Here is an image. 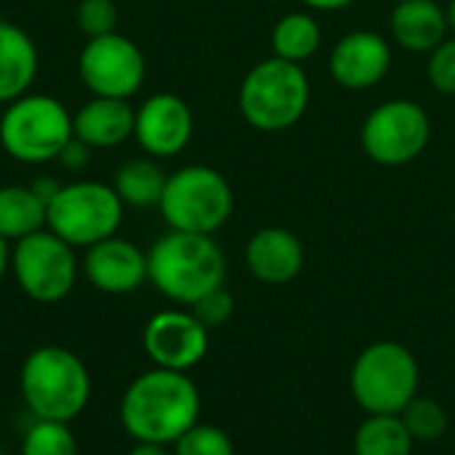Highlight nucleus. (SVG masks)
<instances>
[{
    "label": "nucleus",
    "instance_id": "nucleus-1",
    "mask_svg": "<svg viewBox=\"0 0 455 455\" xmlns=\"http://www.w3.org/2000/svg\"><path fill=\"white\" fill-rule=\"evenodd\" d=\"M200 419V392L187 373L152 368L131 381L120 421L133 443L173 445Z\"/></svg>",
    "mask_w": 455,
    "mask_h": 455
},
{
    "label": "nucleus",
    "instance_id": "nucleus-2",
    "mask_svg": "<svg viewBox=\"0 0 455 455\" xmlns=\"http://www.w3.org/2000/svg\"><path fill=\"white\" fill-rule=\"evenodd\" d=\"M147 277L173 304L192 307L224 285L227 259L213 235L171 229L149 248Z\"/></svg>",
    "mask_w": 455,
    "mask_h": 455
},
{
    "label": "nucleus",
    "instance_id": "nucleus-3",
    "mask_svg": "<svg viewBox=\"0 0 455 455\" xmlns=\"http://www.w3.org/2000/svg\"><path fill=\"white\" fill-rule=\"evenodd\" d=\"M19 387L32 419L75 421L91 400V373L85 363L64 347H37L27 355Z\"/></svg>",
    "mask_w": 455,
    "mask_h": 455
},
{
    "label": "nucleus",
    "instance_id": "nucleus-4",
    "mask_svg": "<svg viewBox=\"0 0 455 455\" xmlns=\"http://www.w3.org/2000/svg\"><path fill=\"white\" fill-rule=\"evenodd\" d=\"M312 83L304 64L269 56L253 64L237 91L243 120L261 133H283L293 128L309 109Z\"/></svg>",
    "mask_w": 455,
    "mask_h": 455
},
{
    "label": "nucleus",
    "instance_id": "nucleus-5",
    "mask_svg": "<svg viewBox=\"0 0 455 455\" xmlns=\"http://www.w3.org/2000/svg\"><path fill=\"white\" fill-rule=\"evenodd\" d=\"M75 139L72 112L48 93H24L3 107L0 149L24 165L56 163L61 149Z\"/></svg>",
    "mask_w": 455,
    "mask_h": 455
},
{
    "label": "nucleus",
    "instance_id": "nucleus-6",
    "mask_svg": "<svg viewBox=\"0 0 455 455\" xmlns=\"http://www.w3.org/2000/svg\"><path fill=\"white\" fill-rule=\"evenodd\" d=\"M419 363L408 347L376 341L357 355L349 387L368 416H400L419 397Z\"/></svg>",
    "mask_w": 455,
    "mask_h": 455
},
{
    "label": "nucleus",
    "instance_id": "nucleus-7",
    "mask_svg": "<svg viewBox=\"0 0 455 455\" xmlns=\"http://www.w3.org/2000/svg\"><path fill=\"white\" fill-rule=\"evenodd\" d=\"M157 211L176 232L216 235L235 211V195L221 171L184 165L168 176Z\"/></svg>",
    "mask_w": 455,
    "mask_h": 455
},
{
    "label": "nucleus",
    "instance_id": "nucleus-8",
    "mask_svg": "<svg viewBox=\"0 0 455 455\" xmlns=\"http://www.w3.org/2000/svg\"><path fill=\"white\" fill-rule=\"evenodd\" d=\"M123 200L112 184L83 179L61 184V189L45 205V229L69 243L72 248H91L112 235L123 224Z\"/></svg>",
    "mask_w": 455,
    "mask_h": 455
},
{
    "label": "nucleus",
    "instance_id": "nucleus-9",
    "mask_svg": "<svg viewBox=\"0 0 455 455\" xmlns=\"http://www.w3.org/2000/svg\"><path fill=\"white\" fill-rule=\"evenodd\" d=\"M432 141V117L413 99H387L360 125V147L368 160L400 168L424 155Z\"/></svg>",
    "mask_w": 455,
    "mask_h": 455
},
{
    "label": "nucleus",
    "instance_id": "nucleus-10",
    "mask_svg": "<svg viewBox=\"0 0 455 455\" xmlns=\"http://www.w3.org/2000/svg\"><path fill=\"white\" fill-rule=\"evenodd\" d=\"M11 272L37 304H56L67 299L77 283V256L69 243L56 237L51 229H40L11 248Z\"/></svg>",
    "mask_w": 455,
    "mask_h": 455
},
{
    "label": "nucleus",
    "instance_id": "nucleus-11",
    "mask_svg": "<svg viewBox=\"0 0 455 455\" xmlns=\"http://www.w3.org/2000/svg\"><path fill=\"white\" fill-rule=\"evenodd\" d=\"M77 72L93 96L131 101V96H136L147 80V59L131 37L109 32L91 37L83 45L77 56Z\"/></svg>",
    "mask_w": 455,
    "mask_h": 455
},
{
    "label": "nucleus",
    "instance_id": "nucleus-12",
    "mask_svg": "<svg viewBox=\"0 0 455 455\" xmlns=\"http://www.w3.org/2000/svg\"><path fill=\"white\" fill-rule=\"evenodd\" d=\"M208 328L184 309L157 312L144 325V352L155 363V368L187 373L203 363L208 355Z\"/></svg>",
    "mask_w": 455,
    "mask_h": 455
},
{
    "label": "nucleus",
    "instance_id": "nucleus-13",
    "mask_svg": "<svg viewBox=\"0 0 455 455\" xmlns=\"http://www.w3.org/2000/svg\"><path fill=\"white\" fill-rule=\"evenodd\" d=\"M192 133H195V115L189 104L176 93H152L136 109L133 139L155 160H168L181 155L192 141Z\"/></svg>",
    "mask_w": 455,
    "mask_h": 455
},
{
    "label": "nucleus",
    "instance_id": "nucleus-14",
    "mask_svg": "<svg viewBox=\"0 0 455 455\" xmlns=\"http://www.w3.org/2000/svg\"><path fill=\"white\" fill-rule=\"evenodd\" d=\"M392 69V40L373 29L341 35L328 56V72L344 91H368Z\"/></svg>",
    "mask_w": 455,
    "mask_h": 455
},
{
    "label": "nucleus",
    "instance_id": "nucleus-15",
    "mask_svg": "<svg viewBox=\"0 0 455 455\" xmlns=\"http://www.w3.org/2000/svg\"><path fill=\"white\" fill-rule=\"evenodd\" d=\"M85 280L107 296H125L139 291L147 277V253L125 240V237H107L91 248H85L83 259Z\"/></svg>",
    "mask_w": 455,
    "mask_h": 455
},
{
    "label": "nucleus",
    "instance_id": "nucleus-16",
    "mask_svg": "<svg viewBox=\"0 0 455 455\" xmlns=\"http://www.w3.org/2000/svg\"><path fill=\"white\" fill-rule=\"evenodd\" d=\"M307 253L301 240L283 227H264L253 232L245 245V267L264 285H285L304 269Z\"/></svg>",
    "mask_w": 455,
    "mask_h": 455
},
{
    "label": "nucleus",
    "instance_id": "nucleus-17",
    "mask_svg": "<svg viewBox=\"0 0 455 455\" xmlns=\"http://www.w3.org/2000/svg\"><path fill=\"white\" fill-rule=\"evenodd\" d=\"M136 109L128 99L91 96L72 115V133L88 149H115L133 136Z\"/></svg>",
    "mask_w": 455,
    "mask_h": 455
},
{
    "label": "nucleus",
    "instance_id": "nucleus-18",
    "mask_svg": "<svg viewBox=\"0 0 455 455\" xmlns=\"http://www.w3.org/2000/svg\"><path fill=\"white\" fill-rule=\"evenodd\" d=\"M389 35L408 53H432L451 32L437 0H403L389 13Z\"/></svg>",
    "mask_w": 455,
    "mask_h": 455
},
{
    "label": "nucleus",
    "instance_id": "nucleus-19",
    "mask_svg": "<svg viewBox=\"0 0 455 455\" xmlns=\"http://www.w3.org/2000/svg\"><path fill=\"white\" fill-rule=\"evenodd\" d=\"M40 69L35 40L16 24L0 21V104H11L29 93Z\"/></svg>",
    "mask_w": 455,
    "mask_h": 455
},
{
    "label": "nucleus",
    "instance_id": "nucleus-20",
    "mask_svg": "<svg viewBox=\"0 0 455 455\" xmlns=\"http://www.w3.org/2000/svg\"><path fill=\"white\" fill-rule=\"evenodd\" d=\"M45 229V203L32 187L5 184L0 187V237L19 243Z\"/></svg>",
    "mask_w": 455,
    "mask_h": 455
},
{
    "label": "nucleus",
    "instance_id": "nucleus-21",
    "mask_svg": "<svg viewBox=\"0 0 455 455\" xmlns=\"http://www.w3.org/2000/svg\"><path fill=\"white\" fill-rule=\"evenodd\" d=\"M168 176L155 157H131L115 173V192L128 208H157Z\"/></svg>",
    "mask_w": 455,
    "mask_h": 455
},
{
    "label": "nucleus",
    "instance_id": "nucleus-22",
    "mask_svg": "<svg viewBox=\"0 0 455 455\" xmlns=\"http://www.w3.org/2000/svg\"><path fill=\"white\" fill-rule=\"evenodd\" d=\"M323 45V27L309 11H291L272 27V56L304 64Z\"/></svg>",
    "mask_w": 455,
    "mask_h": 455
},
{
    "label": "nucleus",
    "instance_id": "nucleus-23",
    "mask_svg": "<svg viewBox=\"0 0 455 455\" xmlns=\"http://www.w3.org/2000/svg\"><path fill=\"white\" fill-rule=\"evenodd\" d=\"M416 440L400 416H368L355 432V455H411Z\"/></svg>",
    "mask_w": 455,
    "mask_h": 455
},
{
    "label": "nucleus",
    "instance_id": "nucleus-24",
    "mask_svg": "<svg viewBox=\"0 0 455 455\" xmlns=\"http://www.w3.org/2000/svg\"><path fill=\"white\" fill-rule=\"evenodd\" d=\"M21 455H77V440L64 421L32 419L21 440Z\"/></svg>",
    "mask_w": 455,
    "mask_h": 455
},
{
    "label": "nucleus",
    "instance_id": "nucleus-25",
    "mask_svg": "<svg viewBox=\"0 0 455 455\" xmlns=\"http://www.w3.org/2000/svg\"><path fill=\"white\" fill-rule=\"evenodd\" d=\"M400 419L405 421L416 443H437L448 432V411L437 400H429V397H416L400 413Z\"/></svg>",
    "mask_w": 455,
    "mask_h": 455
},
{
    "label": "nucleus",
    "instance_id": "nucleus-26",
    "mask_svg": "<svg viewBox=\"0 0 455 455\" xmlns=\"http://www.w3.org/2000/svg\"><path fill=\"white\" fill-rule=\"evenodd\" d=\"M173 455H235V445L224 429L197 421L173 443Z\"/></svg>",
    "mask_w": 455,
    "mask_h": 455
},
{
    "label": "nucleus",
    "instance_id": "nucleus-27",
    "mask_svg": "<svg viewBox=\"0 0 455 455\" xmlns=\"http://www.w3.org/2000/svg\"><path fill=\"white\" fill-rule=\"evenodd\" d=\"M117 19H120V13H117L115 0H80L75 8L77 29L88 40L117 32Z\"/></svg>",
    "mask_w": 455,
    "mask_h": 455
},
{
    "label": "nucleus",
    "instance_id": "nucleus-28",
    "mask_svg": "<svg viewBox=\"0 0 455 455\" xmlns=\"http://www.w3.org/2000/svg\"><path fill=\"white\" fill-rule=\"evenodd\" d=\"M427 80L437 93L455 96V35H448L429 53V59H427Z\"/></svg>",
    "mask_w": 455,
    "mask_h": 455
},
{
    "label": "nucleus",
    "instance_id": "nucleus-29",
    "mask_svg": "<svg viewBox=\"0 0 455 455\" xmlns=\"http://www.w3.org/2000/svg\"><path fill=\"white\" fill-rule=\"evenodd\" d=\"M189 309H192V315L211 331V328L224 325V323L232 317V312H235V296L221 285V288L205 293V296H203L197 304H192Z\"/></svg>",
    "mask_w": 455,
    "mask_h": 455
},
{
    "label": "nucleus",
    "instance_id": "nucleus-30",
    "mask_svg": "<svg viewBox=\"0 0 455 455\" xmlns=\"http://www.w3.org/2000/svg\"><path fill=\"white\" fill-rule=\"evenodd\" d=\"M88 160H91V149L83 144V141H77V139H72L64 149H61V155H59V165L61 168H67V171H83L85 165H88Z\"/></svg>",
    "mask_w": 455,
    "mask_h": 455
},
{
    "label": "nucleus",
    "instance_id": "nucleus-31",
    "mask_svg": "<svg viewBox=\"0 0 455 455\" xmlns=\"http://www.w3.org/2000/svg\"><path fill=\"white\" fill-rule=\"evenodd\" d=\"M29 187H32V189H35V195H37V197H40V200L48 205V200H51V197H53V195L61 189V181H56L53 176H40V179H35Z\"/></svg>",
    "mask_w": 455,
    "mask_h": 455
},
{
    "label": "nucleus",
    "instance_id": "nucleus-32",
    "mask_svg": "<svg viewBox=\"0 0 455 455\" xmlns=\"http://www.w3.org/2000/svg\"><path fill=\"white\" fill-rule=\"evenodd\" d=\"M309 11H325V13H336L344 11L349 5H355L357 0H301Z\"/></svg>",
    "mask_w": 455,
    "mask_h": 455
},
{
    "label": "nucleus",
    "instance_id": "nucleus-33",
    "mask_svg": "<svg viewBox=\"0 0 455 455\" xmlns=\"http://www.w3.org/2000/svg\"><path fill=\"white\" fill-rule=\"evenodd\" d=\"M128 455H173L168 451V445H157V443H136L133 451Z\"/></svg>",
    "mask_w": 455,
    "mask_h": 455
},
{
    "label": "nucleus",
    "instance_id": "nucleus-34",
    "mask_svg": "<svg viewBox=\"0 0 455 455\" xmlns=\"http://www.w3.org/2000/svg\"><path fill=\"white\" fill-rule=\"evenodd\" d=\"M8 269H11V248H8V240L0 237V283H3Z\"/></svg>",
    "mask_w": 455,
    "mask_h": 455
},
{
    "label": "nucleus",
    "instance_id": "nucleus-35",
    "mask_svg": "<svg viewBox=\"0 0 455 455\" xmlns=\"http://www.w3.org/2000/svg\"><path fill=\"white\" fill-rule=\"evenodd\" d=\"M445 19H448V32L455 35V0L445 5Z\"/></svg>",
    "mask_w": 455,
    "mask_h": 455
},
{
    "label": "nucleus",
    "instance_id": "nucleus-36",
    "mask_svg": "<svg viewBox=\"0 0 455 455\" xmlns=\"http://www.w3.org/2000/svg\"><path fill=\"white\" fill-rule=\"evenodd\" d=\"M0 455H5V451H3V448H0Z\"/></svg>",
    "mask_w": 455,
    "mask_h": 455
},
{
    "label": "nucleus",
    "instance_id": "nucleus-37",
    "mask_svg": "<svg viewBox=\"0 0 455 455\" xmlns=\"http://www.w3.org/2000/svg\"><path fill=\"white\" fill-rule=\"evenodd\" d=\"M395 3H403V0H395Z\"/></svg>",
    "mask_w": 455,
    "mask_h": 455
},
{
    "label": "nucleus",
    "instance_id": "nucleus-38",
    "mask_svg": "<svg viewBox=\"0 0 455 455\" xmlns=\"http://www.w3.org/2000/svg\"><path fill=\"white\" fill-rule=\"evenodd\" d=\"M453 224H455V213H453Z\"/></svg>",
    "mask_w": 455,
    "mask_h": 455
}]
</instances>
